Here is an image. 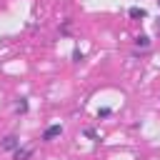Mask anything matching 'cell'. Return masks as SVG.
<instances>
[{
  "mask_svg": "<svg viewBox=\"0 0 160 160\" xmlns=\"http://www.w3.org/2000/svg\"><path fill=\"white\" fill-rule=\"evenodd\" d=\"M60 135H62V125H58V122H55V125H48L45 132H42V142H52V140L60 138Z\"/></svg>",
  "mask_w": 160,
  "mask_h": 160,
  "instance_id": "obj_1",
  "label": "cell"
},
{
  "mask_svg": "<svg viewBox=\"0 0 160 160\" xmlns=\"http://www.w3.org/2000/svg\"><path fill=\"white\" fill-rule=\"evenodd\" d=\"M0 148H2V150H10V152H15V150L20 148V138H18V135H5V138L0 140Z\"/></svg>",
  "mask_w": 160,
  "mask_h": 160,
  "instance_id": "obj_2",
  "label": "cell"
},
{
  "mask_svg": "<svg viewBox=\"0 0 160 160\" xmlns=\"http://www.w3.org/2000/svg\"><path fill=\"white\" fill-rule=\"evenodd\" d=\"M32 152H35L32 148H22V145H20V148L12 152V158H15V160H30V158H32Z\"/></svg>",
  "mask_w": 160,
  "mask_h": 160,
  "instance_id": "obj_3",
  "label": "cell"
},
{
  "mask_svg": "<svg viewBox=\"0 0 160 160\" xmlns=\"http://www.w3.org/2000/svg\"><path fill=\"white\" fill-rule=\"evenodd\" d=\"M128 15H130L132 20H145V18H148V10H145V8H138V5H135V8H130V10H128Z\"/></svg>",
  "mask_w": 160,
  "mask_h": 160,
  "instance_id": "obj_4",
  "label": "cell"
},
{
  "mask_svg": "<svg viewBox=\"0 0 160 160\" xmlns=\"http://www.w3.org/2000/svg\"><path fill=\"white\" fill-rule=\"evenodd\" d=\"M28 110H30V105H28V98H18V100H15V112H18V115H25Z\"/></svg>",
  "mask_w": 160,
  "mask_h": 160,
  "instance_id": "obj_5",
  "label": "cell"
},
{
  "mask_svg": "<svg viewBox=\"0 0 160 160\" xmlns=\"http://www.w3.org/2000/svg\"><path fill=\"white\" fill-rule=\"evenodd\" d=\"M135 45L142 48V50H148V48H150V38H148V35H138V38H135Z\"/></svg>",
  "mask_w": 160,
  "mask_h": 160,
  "instance_id": "obj_6",
  "label": "cell"
},
{
  "mask_svg": "<svg viewBox=\"0 0 160 160\" xmlns=\"http://www.w3.org/2000/svg\"><path fill=\"white\" fill-rule=\"evenodd\" d=\"M110 115H112L110 108H100V110H98V118H110Z\"/></svg>",
  "mask_w": 160,
  "mask_h": 160,
  "instance_id": "obj_7",
  "label": "cell"
},
{
  "mask_svg": "<svg viewBox=\"0 0 160 160\" xmlns=\"http://www.w3.org/2000/svg\"><path fill=\"white\" fill-rule=\"evenodd\" d=\"M72 60H75V62H80V60H82V52H80V50H78V48H75V50H72Z\"/></svg>",
  "mask_w": 160,
  "mask_h": 160,
  "instance_id": "obj_8",
  "label": "cell"
},
{
  "mask_svg": "<svg viewBox=\"0 0 160 160\" xmlns=\"http://www.w3.org/2000/svg\"><path fill=\"white\" fill-rule=\"evenodd\" d=\"M85 135H88V138H92V140H98V135H95V130H92V128H85Z\"/></svg>",
  "mask_w": 160,
  "mask_h": 160,
  "instance_id": "obj_9",
  "label": "cell"
},
{
  "mask_svg": "<svg viewBox=\"0 0 160 160\" xmlns=\"http://www.w3.org/2000/svg\"><path fill=\"white\" fill-rule=\"evenodd\" d=\"M155 30H158V35H160V20H158V22H155Z\"/></svg>",
  "mask_w": 160,
  "mask_h": 160,
  "instance_id": "obj_10",
  "label": "cell"
},
{
  "mask_svg": "<svg viewBox=\"0 0 160 160\" xmlns=\"http://www.w3.org/2000/svg\"><path fill=\"white\" fill-rule=\"evenodd\" d=\"M158 5H160V0H158Z\"/></svg>",
  "mask_w": 160,
  "mask_h": 160,
  "instance_id": "obj_11",
  "label": "cell"
}]
</instances>
